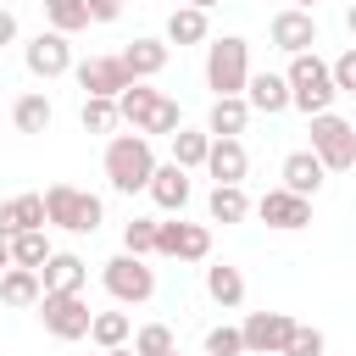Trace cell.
Wrapping results in <instances>:
<instances>
[{
  "mask_svg": "<svg viewBox=\"0 0 356 356\" xmlns=\"http://www.w3.org/2000/svg\"><path fill=\"white\" fill-rule=\"evenodd\" d=\"M100 167H106V184H111L117 195H134V189H145L150 172H156V145H150L145 134H111Z\"/></svg>",
  "mask_w": 356,
  "mask_h": 356,
  "instance_id": "obj_1",
  "label": "cell"
},
{
  "mask_svg": "<svg viewBox=\"0 0 356 356\" xmlns=\"http://www.w3.org/2000/svg\"><path fill=\"white\" fill-rule=\"evenodd\" d=\"M117 117L122 122H134V134H172V128H184V111H178V100H167L161 89H150L145 78H134L122 95H117Z\"/></svg>",
  "mask_w": 356,
  "mask_h": 356,
  "instance_id": "obj_2",
  "label": "cell"
},
{
  "mask_svg": "<svg viewBox=\"0 0 356 356\" xmlns=\"http://www.w3.org/2000/svg\"><path fill=\"white\" fill-rule=\"evenodd\" d=\"M284 83H289V106H295V111H306V117H317V111H334V100H339L334 78H328V61H323L317 50H300V56H289V72H284Z\"/></svg>",
  "mask_w": 356,
  "mask_h": 356,
  "instance_id": "obj_3",
  "label": "cell"
},
{
  "mask_svg": "<svg viewBox=\"0 0 356 356\" xmlns=\"http://www.w3.org/2000/svg\"><path fill=\"white\" fill-rule=\"evenodd\" d=\"M106 222V200L78 189V184H50L44 189V228H67V234H95Z\"/></svg>",
  "mask_w": 356,
  "mask_h": 356,
  "instance_id": "obj_4",
  "label": "cell"
},
{
  "mask_svg": "<svg viewBox=\"0 0 356 356\" xmlns=\"http://www.w3.org/2000/svg\"><path fill=\"white\" fill-rule=\"evenodd\" d=\"M312 156L323 161V172H350L356 167V122L339 111H317L312 117Z\"/></svg>",
  "mask_w": 356,
  "mask_h": 356,
  "instance_id": "obj_5",
  "label": "cell"
},
{
  "mask_svg": "<svg viewBox=\"0 0 356 356\" xmlns=\"http://www.w3.org/2000/svg\"><path fill=\"white\" fill-rule=\"evenodd\" d=\"M100 284L117 306H145L156 295V267H145V256H128L117 250L111 261H100Z\"/></svg>",
  "mask_w": 356,
  "mask_h": 356,
  "instance_id": "obj_6",
  "label": "cell"
},
{
  "mask_svg": "<svg viewBox=\"0 0 356 356\" xmlns=\"http://www.w3.org/2000/svg\"><path fill=\"white\" fill-rule=\"evenodd\" d=\"M245 78H250V44H245L239 33L211 39V44H206V89H211V95H239Z\"/></svg>",
  "mask_w": 356,
  "mask_h": 356,
  "instance_id": "obj_7",
  "label": "cell"
},
{
  "mask_svg": "<svg viewBox=\"0 0 356 356\" xmlns=\"http://www.w3.org/2000/svg\"><path fill=\"white\" fill-rule=\"evenodd\" d=\"M89 300H83V289H72V295H39V323H44V334L50 339H83L89 334Z\"/></svg>",
  "mask_w": 356,
  "mask_h": 356,
  "instance_id": "obj_8",
  "label": "cell"
},
{
  "mask_svg": "<svg viewBox=\"0 0 356 356\" xmlns=\"http://www.w3.org/2000/svg\"><path fill=\"white\" fill-rule=\"evenodd\" d=\"M22 67L33 72V78H67L72 72V44H67V33H56V28H39L33 39H28V50H22Z\"/></svg>",
  "mask_w": 356,
  "mask_h": 356,
  "instance_id": "obj_9",
  "label": "cell"
},
{
  "mask_svg": "<svg viewBox=\"0 0 356 356\" xmlns=\"http://www.w3.org/2000/svg\"><path fill=\"white\" fill-rule=\"evenodd\" d=\"M156 256H167V261H206L211 256V228L206 222H156Z\"/></svg>",
  "mask_w": 356,
  "mask_h": 356,
  "instance_id": "obj_10",
  "label": "cell"
},
{
  "mask_svg": "<svg viewBox=\"0 0 356 356\" xmlns=\"http://www.w3.org/2000/svg\"><path fill=\"white\" fill-rule=\"evenodd\" d=\"M289 328H295V317H289V312H250V317L239 323L245 356H278V350H284V339H289Z\"/></svg>",
  "mask_w": 356,
  "mask_h": 356,
  "instance_id": "obj_11",
  "label": "cell"
},
{
  "mask_svg": "<svg viewBox=\"0 0 356 356\" xmlns=\"http://www.w3.org/2000/svg\"><path fill=\"white\" fill-rule=\"evenodd\" d=\"M72 78H78V89L83 95H106V100H117L134 78H128V67L117 61V56H89V61H78L72 67Z\"/></svg>",
  "mask_w": 356,
  "mask_h": 356,
  "instance_id": "obj_12",
  "label": "cell"
},
{
  "mask_svg": "<svg viewBox=\"0 0 356 356\" xmlns=\"http://www.w3.org/2000/svg\"><path fill=\"white\" fill-rule=\"evenodd\" d=\"M256 217H261L267 228H278V234H295V228L312 222V200H306V195H289V189H267V195L256 200Z\"/></svg>",
  "mask_w": 356,
  "mask_h": 356,
  "instance_id": "obj_13",
  "label": "cell"
},
{
  "mask_svg": "<svg viewBox=\"0 0 356 356\" xmlns=\"http://www.w3.org/2000/svg\"><path fill=\"white\" fill-rule=\"evenodd\" d=\"M267 33H273V44H278L284 56L317 50V17H312V11H295V6H284V11L267 22Z\"/></svg>",
  "mask_w": 356,
  "mask_h": 356,
  "instance_id": "obj_14",
  "label": "cell"
},
{
  "mask_svg": "<svg viewBox=\"0 0 356 356\" xmlns=\"http://www.w3.org/2000/svg\"><path fill=\"white\" fill-rule=\"evenodd\" d=\"M239 95H245V106H250V111H261V117L289 111V83H284V72H267V67L256 72V67H250V78H245V89H239Z\"/></svg>",
  "mask_w": 356,
  "mask_h": 356,
  "instance_id": "obj_15",
  "label": "cell"
},
{
  "mask_svg": "<svg viewBox=\"0 0 356 356\" xmlns=\"http://www.w3.org/2000/svg\"><path fill=\"white\" fill-rule=\"evenodd\" d=\"M83 278H89V261L72 256V250H50L44 267H39V289L44 295H72V289H83Z\"/></svg>",
  "mask_w": 356,
  "mask_h": 356,
  "instance_id": "obj_16",
  "label": "cell"
},
{
  "mask_svg": "<svg viewBox=\"0 0 356 356\" xmlns=\"http://www.w3.org/2000/svg\"><path fill=\"white\" fill-rule=\"evenodd\" d=\"M200 167H206L217 184H245V172H250V150H245V139H211Z\"/></svg>",
  "mask_w": 356,
  "mask_h": 356,
  "instance_id": "obj_17",
  "label": "cell"
},
{
  "mask_svg": "<svg viewBox=\"0 0 356 356\" xmlns=\"http://www.w3.org/2000/svg\"><path fill=\"white\" fill-rule=\"evenodd\" d=\"M145 195L156 200V211H184V206H189V172H184L178 161H156Z\"/></svg>",
  "mask_w": 356,
  "mask_h": 356,
  "instance_id": "obj_18",
  "label": "cell"
},
{
  "mask_svg": "<svg viewBox=\"0 0 356 356\" xmlns=\"http://www.w3.org/2000/svg\"><path fill=\"white\" fill-rule=\"evenodd\" d=\"M245 128H250V106H245V95H211L206 134H211V139H239Z\"/></svg>",
  "mask_w": 356,
  "mask_h": 356,
  "instance_id": "obj_19",
  "label": "cell"
},
{
  "mask_svg": "<svg viewBox=\"0 0 356 356\" xmlns=\"http://www.w3.org/2000/svg\"><path fill=\"white\" fill-rule=\"evenodd\" d=\"M278 172H284V184H278V189H289V195H306V200H312V195L328 184V172H323V161H317L312 150H289Z\"/></svg>",
  "mask_w": 356,
  "mask_h": 356,
  "instance_id": "obj_20",
  "label": "cell"
},
{
  "mask_svg": "<svg viewBox=\"0 0 356 356\" xmlns=\"http://www.w3.org/2000/svg\"><path fill=\"white\" fill-rule=\"evenodd\" d=\"M167 56H172L167 39H134V44L117 50V61L128 67V78H156V72L167 67Z\"/></svg>",
  "mask_w": 356,
  "mask_h": 356,
  "instance_id": "obj_21",
  "label": "cell"
},
{
  "mask_svg": "<svg viewBox=\"0 0 356 356\" xmlns=\"http://www.w3.org/2000/svg\"><path fill=\"white\" fill-rule=\"evenodd\" d=\"M206 211H211V222H245L250 217V195H245V184H211V195H206Z\"/></svg>",
  "mask_w": 356,
  "mask_h": 356,
  "instance_id": "obj_22",
  "label": "cell"
},
{
  "mask_svg": "<svg viewBox=\"0 0 356 356\" xmlns=\"http://www.w3.org/2000/svg\"><path fill=\"white\" fill-rule=\"evenodd\" d=\"M206 295H211L222 312H234V306L245 300V273L228 267V261H211V267H206Z\"/></svg>",
  "mask_w": 356,
  "mask_h": 356,
  "instance_id": "obj_23",
  "label": "cell"
},
{
  "mask_svg": "<svg viewBox=\"0 0 356 356\" xmlns=\"http://www.w3.org/2000/svg\"><path fill=\"white\" fill-rule=\"evenodd\" d=\"M206 39H211V22L200 6H178L167 17V44H206Z\"/></svg>",
  "mask_w": 356,
  "mask_h": 356,
  "instance_id": "obj_24",
  "label": "cell"
},
{
  "mask_svg": "<svg viewBox=\"0 0 356 356\" xmlns=\"http://www.w3.org/2000/svg\"><path fill=\"white\" fill-rule=\"evenodd\" d=\"M39 295H44V289H39V273H33V267H6V273H0V300H6V306L22 312V306H39Z\"/></svg>",
  "mask_w": 356,
  "mask_h": 356,
  "instance_id": "obj_25",
  "label": "cell"
},
{
  "mask_svg": "<svg viewBox=\"0 0 356 356\" xmlns=\"http://www.w3.org/2000/svg\"><path fill=\"white\" fill-rule=\"evenodd\" d=\"M11 122H17V134H44L50 122H56V106L33 89V95H17V106H11Z\"/></svg>",
  "mask_w": 356,
  "mask_h": 356,
  "instance_id": "obj_26",
  "label": "cell"
},
{
  "mask_svg": "<svg viewBox=\"0 0 356 356\" xmlns=\"http://www.w3.org/2000/svg\"><path fill=\"white\" fill-rule=\"evenodd\" d=\"M167 139H172V161H178L184 172H195V167L206 161V145H211V134H206V128H172Z\"/></svg>",
  "mask_w": 356,
  "mask_h": 356,
  "instance_id": "obj_27",
  "label": "cell"
},
{
  "mask_svg": "<svg viewBox=\"0 0 356 356\" xmlns=\"http://www.w3.org/2000/svg\"><path fill=\"white\" fill-rule=\"evenodd\" d=\"M11 245V267H44V256H50V239H44V228H22V234H11L6 239Z\"/></svg>",
  "mask_w": 356,
  "mask_h": 356,
  "instance_id": "obj_28",
  "label": "cell"
},
{
  "mask_svg": "<svg viewBox=\"0 0 356 356\" xmlns=\"http://www.w3.org/2000/svg\"><path fill=\"white\" fill-rule=\"evenodd\" d=\"M128 334H134L128 312H95V317H89V334H83V339H95L100 350H111V345H128Z\"/></svg>",
  "mask_w": 356,
  "mask_h": 356,
  "instance_id": "obj_29",
  "label": "cell"
},
{
  "mask_svg": "<svg viewBox=\"0 0 356 356\" xmlns=\"http://www.w3.org/2000/svg\"><path fill=\"white\" fill-rule=\"evenodd\" d=\"M78 122H83V134H111L122 117H117V100H106V95H83Z\"/></svg>",
  "mask_w": 356,
  "mask_h": 356,
  "instance_id": "obj_30",
  "label": "cell"
},
{
  "mask_svg": "<svg viewBox=\"0 0 356 356\" xmlns=\"http://www.w3.org/2000/svg\"><path fill=\"white\" fill-rule=\"evenodd\" d=\"M44 22L72 39L78 28H89V11H83V0H44Z\"/></svg>",
  "mask_w": 356,
  "mask_h": 356,
  "instance_id": "obj_31",
  "label": "cell"
},
{
  "mask_svg": "<svg viewBox=\"0 0 356 356\" xmlns=\"http://www.w3.org/2000/svg\"><path fill=\"white\" fill-rule=\"evenodd\" d=\"M128 339H134V345H128L134 356H161V350H172V345H178L167 323H145V328H139V334H128Z\"/></svg>",
  "mask_w": 356,
  "mask_h": 356,
  "instance_id": "obj_32",
  "label": "cell"
},
{
  "mask_svg": "<svg viewBox=\"0 0 356 356\" xmlns=\"http://www.w3.org/2000/svg\"><path fill=\"white\" fill-rule=\"evenodd\" d=\"M122 250L128 256H156V217H134L122 228Z\"/></svg>",
  "mask_w": 356,
  "mask_h": 356,
  "instance_id": "obj_33",
  "label": "cell"
},
{
  "mask_svg": "<svg viewBox=\"0 0 356 356\" xmlns=\"http://www.w3.org/2000/svg\"><path fill=\"white\" fill-rule=\"evenodd\" d=\"M323 345H328V339H323V328H306V323H295L278 356H323Z\"/></svg>",
  "mask_w": 356,
  "mask_h": 356,
  "instance_id": "obj_34",
  "label": "cell"
},
{
  "mask_svg": "<svg viewBox=\"0 0 356 356\" xmlns=\"http://www.w3.org/2000/svg\"><path fill=\"white\" fill-rule=\"evenodd\" d=\"M11 222H17V234L22 228H44V195H17L11 200Z\"/></svg>",
  "mask_w": 356,
  "mask_h": 356,
  "instance_id": "obj_35",
  "label": "cell"
},
{
  "mask_svg": "<svg viewBox=\"0 0 356 356\" xmlns=\"http://www.w3.org/2000/svg\"><path fill=\"white\" fill-rule=\"evenodd\" d=\"M328 78H334L339 95H356V50H339V56L328 61Z\"/></svg>",
  "mask_w": 356,
  "mask_h": 356,
  "instance_id": "obj_36",
  "label": "cell"
},
{
  "mask_svg": "<svg viewBox=\"0 0 356 356\" xmlns=\"http://www.w3.org/2000/svg\"><path fill=\"white\" fill-rule=\"evenodd\" d=\"M206 356H245V339H239V328H211L206 334Z\"/></svg>",
  "mask_w": 356,
  "mask_h": 356,
  "instance_id": "obj_37",
  "label": "cell"
},
{
  "mask_svg": "<svg viewBox=\"0 0 356 356\" xmlns=\"http://www.w3.org/2000/svg\"><path fill=\"white\" fill-rule=\"evenodd\" d=\"M83 11H89V22H117L122 0H83Z\"/></svg>",
  "mask_w": 356,
  "mask_h": 356,
  "instance_id": "obj_38",
  "label": "cell"
},
{
  "mask_svg": "<svg viewBox=\"0 0 356 356\" xmlns=\"http://www.w3.org/2000/svg\"><path fill=\"white\" fill-rule=\"evenodd\" d=\"M11 39H17V17H11V11H6V6H0V50H6V44H11Z\"/></svg>",
  "mask_w": 356,
  "mask_h": 356,
  "instance_id": "obj_39",
  "label": "cell"
},
{
  "mask_svg": "<svg viewBox=\"0 0 356 356\" xmlns=\"http://www.w3.org/2000/svg\"><path fill=\"white\" fill-rule=\"evenodd\" d=\"M17 234V222H11V200H0V239H11Z\"/></svg>",
  "mask_w": 356,
  "mask_h": 356,
  "instance_id": "obj_40",
  "label": "cell"
},
{
  "mask_svg": "<svg viewBox=\"0 0 356 356\" xmlns=\"http://www.w3.org/2000/svg\"><path fill=\"white\" fill-rule=\"evenodd\" d=\"M6 267H11V245L0 239V273H6Z\"/></svg>",
  "mask_w": 356,
  "mask_h": 356,
  "instance_id": "obj_41",
  "label": "cell"
},
{
  "mask_svg": "<svg viewBox=\"0 0 356 356\" xmlns=\"http://www.w3.org/2000/svg\"><path fill=\"white\" fill-rule=\"evenodd\" d=\"M178 6H200V11H211V6H222V0H178Z\"/></svg>",
  "mask_w": 356,
  "mask_h": 356,
  "instance_id": "obj_42",
  "label": "cell"
},
{
  "mask_svg": "<svg viewBox=\"0 0 356 356\" xmlns=\"http://www.w3.org/2000/svg\"><path fill=\"white\" fill-rule=\"evenodd\" d=\"M100 356H134V350H128V345H111V350H100Z\"/></svg>",
  "mask_w": 356,
  "mask_h": 356,
  "instance_id": "obj_43",
  "label": "cell"
},
{
  "mask_svg": "<svg viewBox=\"0 0 356 356\" xmlns=\"http://www.w3.org/2000/svg\"><path fill=\"white\" fill-rule=\"evenodd\" d=\"M289 6H295V11H317V0H289Z\"/></svg>",
  "mask_w": 356,
  "mask_h": 356,
  "instance_id": "obj_44",
  "label": "cell"
},
{
  "mask_svg": "<svg viewBox=\"0 0 356 356\" xmlns=\"http://www.w3.org/2000/svg\"><path fill=\"white\" fill-rule=\"evenodd\" d=\"M161 356H184V350H178V345H172V350H161Z\"/></svg>",
  "mask_w": 356,
  "mask_h": 356,
  "instance_id": "obj_45",
  "label": "cell"
}]
</instances>
